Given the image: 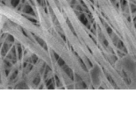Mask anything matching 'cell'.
<instances>
[{
  "mask_svg": "<svg viewBox=\"0 0 136 136\" xmlns=\"http://www.w3.org/2000/svg\"><path fill=\"white\" fill-rule=\"evenodd\" d=\"M90 76L94 86L99 87L101 84V70L98 66H93L90 70Z\"/></svg>",
  "mask_w": 136,
  "mask_h": 136,
  "instance_id": "obj_1",
  "label": "cell"
},
{
  "mask_svg": "<svg viewBox=\"0 0 136 136\" xmlns=\"http://www.w3.org/2000/svg\"><path fill=\"white\" fill-rule=\"evenodd\" d=\"M122 65L125 68L126 70L131 73H134L136 70V63L131 57H125L122 61Z\"/></svg>",
  "mask_w": 136,
  "mask_h": 136,
  "instance_id": "obj_2",
  "label": "cell"
},
{
  "mask_svg": "<svg viewBox=\"0 0 136 136\" xmlns=\"http://www.w3.org/2000/svg\"><path fill=\"white\" fill-rule=\"evenodd\" d=\"M75 13L77 15L78 19L82 23L84 26H85L87 28H91V21H90L88 16H87L84 11H75Z\"/></svg>",
  "mask_w": 136,
  "mask_h": 136,
  "instance_id": "obj_3",
  "label": "cell"
},
{
  "mask_svg": "<svg viewBox=\"0 0 136 136\" xmlns=\"http://www.w3.org/2000/svg\"><path fill=\"white\" fill-rule=\"evenodd\" d=\"M6 58H7L9 61H11L13 64L17 63L18 57V53H17V47H16L15 46H12V47L11 48V50L9 51L7 55H6Z\"/></svg>",
  "mask_w": 136,
  "mask_h": 136,
  "instance_id": "obj_4",
  "label": "cell"
},
{
  "mask_svg": "<svg viewBox=\"0 0 136 136\" xmlns=\"http://www.w3.org/2000/svg\"><path fill=\"white\" fill-rule=\"evenodd\" d=\"M22 12L24 13V14L33 16V17L36 18L35 11H34L33 6H32V4H29L28 3H26V4L24 5V7L22 9Z\"/></svg>",
  "mask_w": 136,
  "mask_h": 136,
  "instance_id": "obj_5",
  "label": "cell"
},
{
  "mask_svg": "<svg viewBox=\"0 0 136 136\" xmlns=\"http://www.w3.org/2000/svg\"><path fill=\"white\" fill-rule=\"evenodd\" d=\"M47 4V7H48V13L50 14V17H51V19H52L53 23L55 24V26H60L61 25H60V22H59L58 18H57V17H56V15H55V11H53L52 7L50 6V4H48V2Z\"/></svg>",
  "mask_w": 136,
  "mask_h": 136,
  "instance_id": "obj_6",
  "label": "cell"
},
{
  "mask_svg": "<svg viewBox=\"0 0 136 136\" xmlns=\"http://www.w3.org/2000/svg\"><path fill=\"white\" fill-rule=\"evenodd\" d=\"M32 35L33 36V38H34V40L36 41L37 43H38L39 45L41 47L43 48L44 50H46V51H47L48 50V47H47V43H46V41L43 40L42 38H40V36H38V35H36L35 33H32Z\"/></svg>",
  "mask_w": 136,
  "mask_h": 136,
  "instance_id": "obj_7",
  "label": "cell"
},
{
  "mask_svg": "<svg viewBox=\"0 0 136 136\" xmlns=\"http://www.w3.org/2000/svg\"><path fill=\"white\" fill-rule=\"evenodd\" d=\"M11 47H12V44L10 42H7V41H4V42L2 44V47H1V55L2 56H5L7 55V54L9 53V51L11 50Z\"/></svg>",
  "mask_w": 136,
  "mask_h": 136,
  "instance_id": "obj_8",
  "label": "cell"
},
{
  "mask_svg": "<svg viewBox=\"0 0 136 136\" xmlns=\"http://www.w3.org/2000/svg\"><path fill=\"white\" fill-rule=\"evenodd\" d=\"M62 70H63V72L65 73V75L67 76V77H70L72 81H75V73L73 72V70H71L70 67L67 65V64H65V65L62 68Z\"/></svg>",
  "mask_w": 136,
  "mask_h": 136,
  "instance_id": "obj_9",
  "label": "cell"
},
{
  "mask_svg": "<svg viewBox=\"0 0 136 136\" xmlns=\"http://www.w3.org/2000/svg\"><path fill=\"white\" fill-rule=\"evenodd\" d=\"M45 85L47 89H55L56 84H55V77H52V78H47L45 79Z\"/></svg>",
  "mask_w": 136,
  "mask_h": 136,
  "instance_id": "obj_10",
  "label": "cell"
},
{
  "mask_svg": "<svg viewBox=\"0 0 136 136\" xmlns=\"http://www.w3.org/2000/svg\"><path fill=\"white\" fill-rule=\"evenodd\" d=\"M77 59H78V63L80 64V66H81V68L83 69V70H84L85 72H90L89 68L87 67L86 63H85V62L84 61V60H83L80 56H78L77 55Z\"/></svg>",
  "mask_w": 136,
  "mask_h": 136,
  "instance_id": "obj_11",
  "label": "cell"
},
{
  "mask_svg": "<svg viewBox=\"0 0 136 136\" xmlns=\"http://www.w3.org/2000/svg\"><path fill=\"white\" fill-rule=\"evenodd\" d=\"M115 46H116L118 49L121 50V51H123V52H125L126 54H127V50H126V47H125V46H124V43L122 42V40H120V39H119L118 42L116 43V45H115Z\"/></svg>",
  "mask_w": 136,
  "mask_h": 136,
  "instance_id": "obj_12",
  "label": "cell"
},
{
  "mask_svg": "<svg viewBox=\"0 0 136 136\" xmlns=\"http://www.w3.org/2000/svg\"><path fill=\"white\" fill-rule=\"evenodd\" d=\"M75 88L76 89H87L88 86H87V84H85V82L84 80H81V81H79V82H76Z\"/></svg>",
  "mask_w": 136,
  "mask_h": 136,
  "instance_id": "obj_13",
  "label": "cell"
},
{
  "mask_svg": "<svg viewBox=\"0 0 136 136\" xmlns=\"http://www.w3.org/2000/svg\"><path fill=\"white\" fill-rule=\"evenodd\" d=\"M24 17L26 18L28 21L33 23V24H34V25H36L37 26H39V22H38V20L36 19L35 17H33V16H30V15H26V14H24Z\"/></svg>",
  "mask_w": 136,
  "mask_h": 136,
  "instance_id": "obj_14",
  "label": "cell"
},
{
  "mask_svg": "<svg viewBox=\"0 0 136 136\" xmlns=\"http://www.w3.org/2000/svg\"><path fill=\"white\" fill-rule=\"evenodd\" d=\"M17 53H18V60H21L23 58V48H22V46L20 43H17Z\"/></svg>",
  "mask_w": 136,
  "mask_h": 136,
  "instance_id": "obj_15",
  "label": "cell"
},
{
  "mask_svg": "<svg viewBox=\"0 0 136 136\" xmlns=\"http://www.w3.org/2000/svg\"><path fill=\"white\" fill-rule=\"evenodd\" d=\"M18 70H14L11 73V76H10V82H12V83H15V81L17 80L18 78Z\"/></svg>",
  "mask_w": 136,
  "mask_h": 136,
  "instance_id": "obj_16",
  "label": "cell"
},
{
  "mask_svg": "<svg viewBox=\"0 0 136 136\" xmlns=\"http://www.w3.org/2000/svg\"><path fill=\"white\" fill-rule=\"evenodd\" d=\"M66 23H67V25H68V26H69V28H70V30L71 32H72V33L76 37H77V33H76L75 28H74V26H73V25H72V23H71V21H70V19H69V18H66Z\"/></svg>",
  "mask_w": 136,
  "mask_h": 136,
  "instance_id": "obj_17",
  "label": "cell"
},
{
  "mask_svg": "<svg viewBox=\"0 0 136 136\" xmlns=\"http://www.w3.org/2000/svg\"><path fill=\"white\" fill-rule=\"evenodd\" d=\"M55 30H56L57 33H58L59 35L63 38V40L65 41L66 40V36H65V34H64V32H63V28H62L61 26H55Z\"/></svg>",
  "mask_w": 136,
  "mask_h": 136,
  "instance_id": "obj_18",
  "label": "cell"
},
{
  "mask_svg": "<svg viewBox=\"0 0 136 136\" xmlns=\"http://www.w3.org/2000/svg\"><path fill=\"white\" fill-rule=\"evenodd\" d=\"M14 88L15 89H28L29 87H28V85L26 84V83L22 81V82L18 83V84L14 86Z\"/></svg>",
  "mask_w": 136,
  "mask_h": 136,
  "instance_id": "obj_19",
  "label": "cell"
},
{
  "mask_svg": "<svg viewBox=\"0 0 136 136\" xmlns=\"http://www.w3.org/2000/svg\"><path fill=\"white\" fill-rule=\"evenodd\" d=\"M26 62H28V63H30L35 64V63H37V62H38V57H37L36 55L33 54V55H31V56L29 57L28 59H27V61L26 60Z\"/></svg>",
  "mask_w": 136,
  "mask_h": 136,
  "instance_id": "obj_20",
  "label": "cell"
},
{
  "mask_svg": "<svg viewBox=\"0 0 136 136\" xmlns=\"http://www.w3.org/2000/svg\"><path fill=\"white\" fill-rule=\"evenodd\" d=\"M40 80H41V78H40V76H35V77H33V86L38 87L40 84Z\"/></svg>",
  "mask_w": 136,
  "mask_h": 136,
  "instance_id": "obj_21",
  "label": "cell"
},
{
  "mask_svg": "<svg viewBox=\"0 0 136 136\" xmlns=\"http://www.w3.org/2000/svg\"><path fill=\"white\" fill-rule=\"evenodd\" d=\"M106 77H107V79H108V81H109V83L114 87V88H118V85H117V84L115 83V81L113 80V78L111 77L109 74H106Z\"/></svg>",
  "mask_w": 136,
  "mask_h": 136,
  "instance_id": "obj_22",
  "label": "cell"
},
{
  "mask_svg": "<svg viewBox=\"0 0 136 136\" xmlns=\"http://www.w3.org/2000/svg\"><path fill=\"white\" fill-rule=\"evenodd\" d=\"M55 84H56V87L58 88H61L62 87V83H61V80H60L59 77L57 75H55ZM62 89H64L63 87H62Z\"/></svg>",
  "mask_w": 136,
  "mask_h": 136,
  "instance_id": "obj_23",
  "label": "cell"
},
{
  "mask_svg": "<svg viewBox=\"0 0 136 136\" xmlns=\"http://www.w3.org/2000/svg\"><path fill=\"white\" fill-rule=\"evenodd\" d=\"M84 62H85V63H86L87 67L89 68V70H91V68H93V64H92V63L91 62V60H90L88 57L84 56Z\"/></svg>",
  "mask_w": 136,
  "mask_h": 136,
  "instance_id": "obj_24",
  "label": "cell"
},
{
  "mask_svg": "<svg viewBox=\"0 0 136 136\" xmlns=\"http://www.w3.org/2000/svg\"><path fill=\"white\" fill-rule=\"evenodd\" d=\"M5 41H7V42H10V43H14V41H15V39H14V37H13L11 34H7V36H6V38H5Z\"/></svg>",
  "mask_w": 136,
  "mask_h": 136,
  "instance_id": "obj_25",
  "label": "cell"
},
{
  "mask_svg": "<svg viewBox=\"0 0 136 136\" xmlns=\"http://www.w3.org/2000/svg\"><path fill=\"white\" fill-rule=\"evenodd\" d=\"M20 2H21V0H11V5L13 8H17L18 4H20Z\"/></svg>",
  "mask_w": 136,
  "mask_h": 136,
  "instance_id": "obj_26",
  "label": "cell"
},
{
  "mask_svg": "<svg viewBox=\"0 0 136 136\" xmlns=\"http://www.w3.org/2000/svg\"><path fill=\"white\" fill-rule=\"evenodd\" d=\"M56 63H57V64H58V66H59V67H61V69L63 68V67L66 64L65 61H64L63 58H62V57H60V58L58 59V61H57Z\"/></svg>",
  "mask_w": 136,
  "mask_h": 136,
  "instance_id": "obj_27",
  "label": "cell"
},
{
  "mask_svg": "<svg viewBox=\"0 0 136 136\" xmlns=\"http://www.w3.org/2000/svg\"><path fill=\"white\" fill-rule=\"evenodd\" d=\"M123 75H124V81H125L127 84H130L131 80H130V78H129L128 75H126V73H125V71L123 72Z\"/></svg>",
  "mask_w": 136,
  "mask_h": 136,
  "instance_id": "obj_28",
  "label": "cell"
},
{
  "mask_svg": "<svg viewBox=\"0 0 136 136\" xmlns=\"http://www.w3.org/2000/svg\"><path fill=\"white\" fill-rule=\"evenodd\" d=\"M36 1H37V3H38L41 7H43V8H45L47 4V3H46V0H36Z\"/></svg>",
  "mask_w": 136,
  "mask_h": 136,
  "instance_id": "obj_29",
  "label": "cell"
},
{
  "mask_svg": "<svg viewBox=\"0 0 136 136\" xmlns=\"http://www.w3.org/2000/svg\"><path fill=\"white\" fill-rule=\"evenodd\" d=\"M120 4L123 10H125V8L127 7V1H126V0H120Z\"/></svg>",
  "mask_w": 136,
  "mask_h": 136,
  "instance_id": "obj_30",
  "label": "cell"
},
{
  "mask_svg": "<svg viewBox=\"0 0 136 136\" xmlns=\"http://www.w3.org/2000/svg\"><path fill=\"white\" fill-rule=\"evenodd\" d=\"M130 9L132 13H136V4H130Z\"/></svg>",
  "mask_w": 136,
  "mask_h": 136,
  "instance_id": "obj_31",
  "label": "cell"
},
{
  "mask_svg": "<svg viewBox=\"0 0 136 136\" xmlns=\"http://www.w3.org/2000/svg\"><path fill=\"white\" fill-rule=\"evenodd\" d=\"M52 55H53V56L55 57V62L58 61V59L60 58V56H59L58 55H57V53H55V51H53V50H52Z\"/></svg>",
  "mask_w": 136,
  "mask_h": 136,
  "instance_id": "obj_32",
  "label": "cell"
},
{
  "mask_svg": "<svg viewBox=\"0 0 136 136\" xmlns=\"http://www.w3.org/2000/svg\"><path fill=\"white\" fill-rule=\"evenodd\" d=\"M105 27H106V31H107L108 34H109V35L111 36V35H112V33H113V31H112V29L111 28L110 26H105Z\"/></svg>",
  "mask_w": 136,
  "mask_h": 136,
  "instance_id": "obj_33",
  "label": "cell"
},
{
  "mask_svg": "<svg viewBox=\"0 0 136 136\" xmlns=\"http://www.w3.org/2000/svg\"><path fill=\"white\" fill-rule=\"evenodd\" d=\"M54 1L55 2V4H56V6L60 9V3H59V1L58 0H54Z\"/></svg>",
  "mask_w": 136,
  "mask_h": 136,
  "instance_id": "obj_34",
  "label": "cell"
},
{
  "mask_svg": "<svg viewBox=\"0 0 136 136\" xmlns=\"http://www.w3.org/2000/svg\"><path fill=\"white\" fill-rule=\"evenodd\" d=\"M110 1H111V3L115 4V3H116V1H117V0H110Z\"/></svg>",
  "mask_w": 136,
  "mask_h": 136,
  "instance_id": "obj_35",
  "label": "cell"
},
{
  "mask_svg": "<svg viewBox=\"0 0 136 136\" xmlns=\"http://www.w3.org/2000/svg\"><path fill=\"white\" fill-rule=\"evenodd\" d=\"M133 23H134V25H135V27H136V17L134 18V19H133Z\"/></svg>",
  "mask_w": 136,
  "mask_h": 136,
  "instance_id": "obj_36",
  "label": "cell"
},
{
  "mask_svg": "<svg viewBox=\"0 0 136 136\" xmlns=\"http://www.w3.org/2000/svg\"><path fill=\"white\" fill-rule=\"evenodd\" d=\"M90 1H91V3H92V4H93V3H94V1H95V0H90Z\"/></svg>",
  "mask_w": 136,
  "mask_h": 136,
  "instance_id": "obj_37",
  "label": "cell"
},
{
  "mask_svg": "<svg viewBox=\"0 0 136 136\" xmlns=\"http://www.w3.org/2000/svg\"><path fill=\"white\" fill-rule=\"evenodd\" d=\"M68 1H69V0H68Z\"/></svg>",
  "mask_w": 136,
  "mask_h": 136,
  "instance_id": "obj_38",
  "label": "cell"
}]
</instances>
